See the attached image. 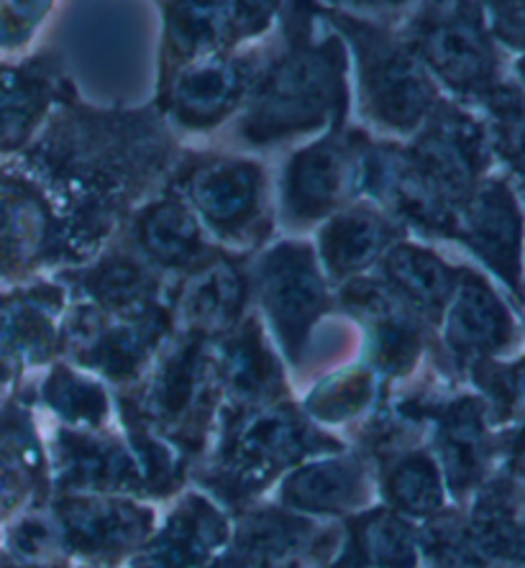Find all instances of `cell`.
I'll use <instances>...</instances> for the list:
<instances>
[{
    "mask_svg": "<svg viewBox=\"0 0 525 568\" xmlns=\"http://www.w3.org/2000/svg\"><path fill=\"white\" fill-rule=\"evenodd\" d=\"M326 74L313 62L280 67L264 95V111L280 123H300L326 105Z\"/></svg>",
    "mask_w": 525,
    "mask_h": 568,
    "instance_id": "3",
    "label": "cell"
},
{
    "mask_svg": "<svg viewBox=\"0 0 525 568\" xmlns=\"http://www.w3.org/2000/svg\"><path fill=\"white\" fill-rule=\"evenodd\" d=\"M223 31V8L213 0H178L172 11V33L185 49L213 44Z\"/></svg>",
    "mask_w": 525,
    "mask_h": 568,
    "instance_id": "8",
    "label": "cell"
},
{
    "mask_svg": "<svg viewBox=\"0 0 525 568\" xmlns=\"http://www.w3.org/2000/svg\"><path fill=\"white\" fill-rule=\"evenodd\" d=\"M239 74L229 62H200L182 74L178 82V98L185 111L193 115H215L236 95Z\"/></svg>",
    "mask_w": 525,
    "mask_h": 568,
    "instance_id": "6",
    "label": "cell"
},
{
    "mask_svg": "<svg viewBox=\"0 0 525 568\" xmlns=\"http://www.w3.org/2000/svg\"><path fill=\"white\" fill-rule=\"evenodd\" d=\"M274 0H229V23L239 31L260 29L270 16Z\"/></svg>",
    "mask_w": 525,
    "mask_h": 568,
    "instance_id": "11",
    "label": "cell"
},
{
    "mask_svg": "<svg viewBox=\"0 0 525 568\" xmlns=\"http://www.w3.org/2000/svg\"><path fill=\"white\" fill-rule=\"evenodd\" d=\"M493 141L525 190V90L499 85L489 90Z\"/></svg>",
    "mask_w": 525,
    "mask_h": 568,
    "instance_id": "5",
    "label": "cell"
},
{
    "mask_svg": "<svg viewBox=\"0 0 525 568\" xmlns=\"http://www.w3.org/2000/svg\"><path fill=\"white\" fill-rule=\"evenodd\" d=\"M372 95L385 119L393 123H413L426 111L431 88L418 67L405 62L403 57H393L374 70Z\"/></svg>",
    "mask_w": 525,
    "mask_h": 568,
    "instance_id": "4",
    "label": "cell"
},
{
    "mask_svg": "<svg viewBox=\"0 0 525 568\" xmlns=\"http://www.w3.org/2000/svg\"><path fill=\"white\" fill-rule=\"evenodd\" d=\"M474 244L482 248L495 270L521 287V213L503 182L482 190L472 215Z\"/></svg>",
    "mask_w": 525,
    "mask_h": 568,
    "instance_id": "2",
    "label": "cell"
},
{
    "mask_svg": "<svg viewBox=\"0 0 525 568\" xmlns=\"http://www.w3.org/2000/svg\"><path fill=\"white\" fill-rule=\"evenodd\" d=\"M456 331L464 344L474 348H497L511 338V317L485 287H470L464 292L456 311Z\"/></svg>",
    "mask_w": 525,
    "mask_h": 568,
    "instance_id": "7",
    "label": "cell"
},
{
    "mask_svg": "<svg viewBox=\"0 0 525 568\" xmlns=\"http://www.w3.org/2000/svg\"><path fill=\"white\" fill-rule=\"evenodd\" d=\"M518 74H521V80H523V90H525V57H523V60L518 62Z\"/></svg>",
    "mask_w": 525,
    "mask_h": 568,
    "instance_id": "12",
    "label": "cell"
},
{
    "mask_svg": "<svg viewBox=\"0 0 525 568\" xmlns=\"http://www.w3.org/2000/svg\"><path fill=\"white\" fill-rule=\"evenodd\" d=\"M252 195V178L246 166H215L203 174L198 185V197L205 200L208 207L219 213L239 211Z\"/></svg>",
    "mask_w": 525,
    "mask_h": 568,
    "instance_id": "9",
    "label": "cell"
},
{
    "mask_svg": "<svg viewBox=\"0 0 525 568\" xmlns=\"http://www.w3.org/2000/svg\"><path fill=\"white\" fill-rule=\"evenodd\" d=\"M487 8L497 37L525 52V0H487Z\"/></svg>",
    "mask_w": 525,
    "mask_h": 568,
    "instance_id": "10",
    "label": "cell"
},
{
    "mask_svg": "<svg viewBox=\"0 0 525 568\" xmlns=\"http://www.w3.org/2000/svg\"><path fill=\"white\" fill-rule=\"evenodd\" d=\"M426 52L448 82L464 90H489L497 78V54L479 13L460 11L431 31Z\"/></svg>",
    "mask_w": 525,
    "mask_h": 568,
    "instance_id": "1",
    "label": "cell"
}]
</instances>
